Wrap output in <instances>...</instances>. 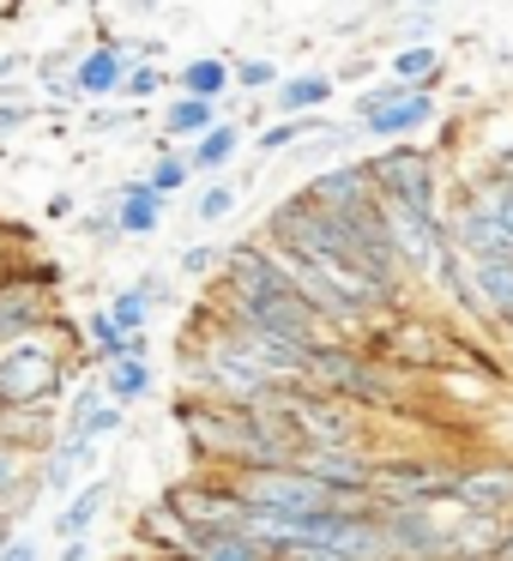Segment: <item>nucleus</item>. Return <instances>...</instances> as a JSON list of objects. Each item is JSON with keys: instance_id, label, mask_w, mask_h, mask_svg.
Wrapping results in <instances>:
<instances>
[{"instance_id": "f257e3e1", "label": "nucleus", "mask_w": 513, "mask_h": 561, "mask_svg": "<svg viewBox=\"0 0 513 561\" xmlns=\"http://www.w3.org/2000/svg\"><path fill=\"white\" fill-rule=\"evenodd\" d=\"M79 344H86V332H73L67 314H55L43 332H31L19 344H0V411H13V404H61L67 387L79 375H91Z\"/></svg>"}, {"instance_id": "f03ea898", "label": "nucleus", "mask_w": 513, "mask_h": 561, "mask_svg": "<svg viewBox=\"0 0 513 561\" xmlns=\"http://www.w3.org/2000/svg\"><path fill=\"white\" fill-rule=\"evenodd\" d=\"M368 175H375V199L380 206H411V211H447V158L423 139H392L380 151H363Z\"/></svg>"}, {"instance_id": "7ed1b4c3", "label": "nucleus", "mask_w": 513, "mask_h": 561, "mask_svg": "<svg viewBox=\"0 0 513 561\" xmlns=\"http://www.w3.org/2000/svg\"><path fill=\"white\" fill-rule=\"evenodd\" d=\"M272 411L296 428V440H303V447H368V428L380 423V416L363 411L356 399L303 387V380L272 392Z\"/></svg>"}, {"instance_id": "20e7f679", "label": "nucleus", "mask_w": 513, "mask_h": 561, "mask_svg": "<svg viewBox=\"0 0 513 561\" xmlns=\"http://www.w3.org/2000/svg\"><path fill=\"white\" fill-rule=\"evenodd\" d=\"M61 314V266L19 248L0 266V344H19Z\"/></svg>"}, {"instance_id": "39448f33", "label": "nucleus", "mask_w": 513, "mask_h": 561, "mask_svg": "<svg viewBox=\"0 0 513 561\" xmlns=\"http://www.w3.org/2000/svg\"><path fill=\"white\" fill-rule=\"evenodd\" d=\"M351 122L363 127L368 146L417 139V134H429V127L441 122V91H429V85H392V79H380V85H363L351 98Z\"/></svg>"}, {"instance_id": "423d86ee", "label": "nucleus", "mask_w": 513, "mask_h": 561, "mask_svg": "<svg viewBox=\"0 0 513 561\" xmlns=\"http://www.w3.org/2000/svg\"><path fill=\"white\" fill-rule=\"evenodd\" d=\"M163 501H170V507L187 519V531H200V537L242 531V519H248V501L236 495L230 471H212V465H194V477H187V483H175Z\"/></svg>"}, {"instance_id": "0eeeda50", "label": "nucleus", "mask_w": 513, "mask_h": 561, "mask_svg": "<svg viewBox=\"0 0 513 561\" xmlns=\"http://www.w3.org/2000/svg\"><path fill=\"white\" fill-rule=\"evenodd\" d=\"M459 459H441V453H375V489L368 495L380 507L392 501H447Z\"/></svg>"}, {"instance_id": "6e6552de", "label": "nucleus", "mask_w": 513, "mask_h": 561, "mask_svg": "<svg viewBox=\"0 0 513 561\" xmlns=\"http://www.w3.org/2000/svg\"><path fill=\"white\" fill-rule=\"evenodd\" d=\"M230 483L248 507H266V513H327V507H339V495H332L327 483H315L308 471H296V465L230 471Z\"/></svg>"}, {"instance_id": "1a4fd4ad", "label": "nucleus", "mask_w": 513, "mask_h": 561, "mask_svg": "<svg viewBox=\"0 0 513 561\" xmlns=\"http://www.w3.org/2000/svg\"><path fill=\"white\" fill-rule=\"evenodd\" d=\"M380 206V199H375ZM380 224H387V242L392 254H399L404 278L423 290V278L435 272L441 248H447V224H441V211H411V206H380Z\"/></svg>"}, {"instance_id": "9d476101", "label": "nucleus", "mask_w": 513, "mask_h": 561, "mask_svg": "<svg viewBox=\"0 0 513 561\" xmlns=\"http://www.w3.org/2000/svg\"><path fill=\"white\" fill-rule=\"evenodd\" d=\"M447 507L459 513H489L508 519L513 513V453H483V459H459V477L447 489Z\"/></svg>"}, {"instance_id": "9b49d317", "label": "nucleus", "mask_w": 513, "mask_h": 561, "mask_svg": "<svg viewBox=\"0 0 513 561\" xmlns=\"http://www.w3.org/2000/svg\"><path fill=\"white\" fill-rule=\"evenodd\" d=\"M296 471H308L315 483H327L339 501H375V453L368 447H303Z\"/></svg>"}, {"instance_id": "f8f14e48", "label": "nucleus", "mask_w": 513, "mask_h": 561, "mask_svg": "<svg viewBox=\"0 0 513 561\" xmlns=\"http://www.w3.org/2000/svg\"><path fill=\"white\" fill-rule=\"evenodd\" d=\"M91 465H98V440L79 435V428H61V435L49 440V453L37 459V483L49 501H67L79 483L91 477Z\"/></svg>"}, {"instance_id": "ddd939ff", "label": "nucleus", "mask_w": 513, "mask_h": 561, "mask_svg": "<svg viewBox=\"0 0 513 561\" xmlns=\"http://www.w3.org/2000/svg\"><path fill=\"white\" fill-rule=\"evenodd\" d=\"M303 194L315 199V206H327V211L375 206V175H368V158H339V163H327V170H315Z\"/></svg>"}, {"instance_id": "4468645a", "label": "nucleus", "mask_w": 513, "mask_h": 561, "mask_svg": "<svg viewBox=\"0 0 513 561\" xmlns=\"http://www.w3.org/2000/svg\"><path fill=\"white\" fill-rule=\"evenodd\" d=\"M115 489H122V477H115V471H91L86 483H79L73 495H67L61 507H55L49 537H55V543H67V537L98 531V525H103V513H110V501H115Z\"/></svg>"}, {"instance_id": "2eb2a0df", "label": "nucleus", "mask_w": 513, "mask_h": 561, "mask_svg": "<svg viewBox=\"0 0 513 561\" xmlns=\"http://www.w3.org/2000/svg\"><path fill=\"white\" fill-rule=\"evenodd\" d=\"M127 67H134V61H127L122 37L86 43V49L73 55V85H79V98H86V103H115V98H122Z\"/></svg>"}, {"instance_id": "dca6fc26", "label": "nucleus", "mask_w": 513, "mask_h": 561, "mask_svg": "<svg viewBox=\"0 0 513 561\" xmlns=\"http://www.w3.org/2000/svg\"><path fill=\"white\" fill-rule=\"evenodd\" d=\"M103 199L115 206V224H122V242H151V236L163 230V211H170V199H163L158 187L146 182V175H127V182L103 187Z\"/></svg>"}, {"instance_id": "f3484780", "label": "nucleus", "mask_w": 513, "mask_h": 561, "mask_svg": "<svg viewBox=\"0 0 513 561\" xmlns=\"http://www.w3.org/2000/svg\"><path fill=\"white\" fill-rule=\"evenodd\" d=\"M332 98H339V79L320 73V67H303V73H284L278 85H272L266 110L272 115H327Z\"/></svg>"}, {"instance_id": "a211bd4d", "label": "nucleus", "mask_w": 513, "mask_h": 561, "mask_svg": "<svg viewBox=\"0 0 513 561\" xmlns=\"http://www.w3.org/2000/svg\"><path fill=\"white\" fill-rule=\"evenodd\" d=\"M55 435H61V404H13V411H0V440L31 453V459H43Z\"/></svg>"}, {"instance_id": "6ab92c4d", "label": "nucleus", "mask_w": 513, "mask_h": 561, "mask_svg": "<svg viewBox=\"0 0 513 561\" xmlns=\"http://www.w3.org/2000/svg\"><path fill=\"white\" fill-rule=\"evenodd\" d=\"M187 170H194V182H212V175H230V163L242 158V122H212L200 139H187Z\"/></svg>"}, {"instance_id": "aec40b11", "label": "nucleus", "mask_w": 513, "mask_h": 561, "mask_svg": "<svg viewBox=\"0 0 513 561\" xmlns=\"http://www.w3.org/2000/svg\"><path fill=\"white\" fill-rule=\"evenodd\" d=\"M212 122H224V103H212V98H187V91H170V98L158 103V134L170 139V146H187V139H200Z\"/></svg>"}, {"instance_id": "412c9836", "label": "nucleus", "mask_w": 513, "mask_h": 561, "mask_svg": "<svg viewBox=\"0 0 513 561\" xmlns=\"http://www.w3.org/2000/svg\"><path fill=\"white\" fill-rule=\"evenodd\" d=\"M387 79L392 85H447V49L441 43H392L387 49Z\"/></svg>"}, {"instance_id": "4be33fe9", "label": "nucleus", "mask_w": 513, "mask_h": 561, "mask_svg": "<svg viewBox=\"0 0 513 561\" xmlns=\"http://www.w3.org/2000/svg\"><path fill=\"white\" fill-rule=\"evenodd\" d=\"M320 134H332V122L327 115H278V122H266L254 134V158H284V151H303L308 139H320Z\"/></svg>"}, {"instance_id": "5701e85b", "label": "nucleus", "mask_w": 513, "mask_h": 561, "mask_svg": "<svg viewBox=\"0 0 513 561\" xmlns=\"http://www.w3.org/2000/svg\"><path fill=\"white\" fill-rule=\"evenodd\" d=\"M103 392H110L122 411H139V404H151V392H158V375H151V356H122V363H103Z\"/></svg>"}, {"instance_id": "b1692460", "label": "nucleus", "mask_w": 513, "mask_h": 561, "mask_svg": "<svg viewBox=\"0 0 513 561\" xmlns=\"http://www.w3.org/2000/svg\"><path fill=\"white\" fill-rule=\"evenodd\" d=\"M175 91H187V98H212V103L236 98L230 55H187V61L175 67Z\"/></svg>"}, {"instance_id": "393cba45", "label": "nucleus", "mask_w": 513, "mask_h": 561, "mask_svg": "<svg viewBox=\"0 0 513 561\" xmlns=\"http://www.w3.org/2000/svg\"><path fill=\"white\" fill-rule=\"evenodd\" d=\"M187 194H194V199H187V211H194L200 230H218V224H230L236 211H242V199H248L242 187L230 182V175H212V182L187 187Z\"/></svg>"}, {"instance_id": "a878e982", "label": "nucleus", "mask_w": 513, "mask_h": 561, "mask_svg": "<svg viewBox=\"0 0 513 561\" xmlns=\"http://www.w3.org/2000/svg\"><path fill=\"white\" fill-rule=\"evenodd\" d=\"M453 187H465V194H471V206L513 242V182H489V175H453Z\"/></svg>"}, {"instance_id": "bb28decb", "label": "nucleus", "mask_w": 513, "mask_h": 561, "mask_svg": "<svg viewBox=\"0 0 513 561\" xmlns=\"http://www.w3.org/2000/svg\"><path fill=\"white\" fill-rule=\"evenodd\" d=\"M146 182L158 187L163 199H182L187 187H194V170H187V151H175L170 139H158V146H151V163H146Z\"/></svg>"}, {"instance_id": "cd10ccee", "label": "nucleus", "mask_w": 513, "mask_h": 561, "mask_svg": "<svg viewBox=\"0 0 513 561\" xmlns=\"http://www.w3.org/2000/svg\"><path fill=\"white\" fill-rule=\"evenodd\" d=\"M194 561H272V549L254 543L248 531H212V537L194 531Z\"/></svg>"}, {"instance_id": "c85d7f7f", "label": "nucleus", "mask_w": 513, "mask_h": 561, "mask_svg": "<svg viewBox=\"0 0 513 561\" xmlns=\"http://www.w3.org/2000/svg\"><path fill=\"white\" fill-rule=\"evenodd\" d=\"M170 91H175V73H163L158 61H134L122 79V103H139V110H158Z\"/></svg>"}, {"instance_id": "c756f323", "label": "nucleus", "mask_w": 513, "mask_h": 561, "mask_svg": "<svg viewBox=\"0 0 513 561\" xmlns=\"http://www.w3.org/2000/svg\"><path fill=\"white\" fill-rule=\"evenodd\" d=\"M224 248L230 242H212V236H187L182 248H175V278H194V284H212L218 278V266H224Z\"/></svg>"}, {"instance_id": "7c9ffc66", "label": "nucleus", "mask_w": 513, "mask_h": 561, "mask_svg": "<svg viewBox=\"0 0 513 561\" xmlns=\"http://www.w3.org/2000/svg\"><path fill=\"white\" fill-rule=\"evenodd\" d=\"M139 122H146L139 103H86V134L91 139H122V134H134Z\"/></svg>"}, {"instance_id": "2f4dec72", "label": "nucleus", "mask_w": 513, "mask_h": 561, "mask_svg": "<svg viewBox=\"0 0 513 561\" xmlns=\"http://www.w3.org/2000/svg\"><path fill=\"white\" fill-rule=\"evenodd\" d=\"M278 61L272 55H230V85L248 91V98H272V85H278Z\"/></svg>"}, {"instance_id": "473e14b6", "label": "nucleus", "mask_w": 513, "mask_h": 561, "mask_svg": "<svg viewBox=\"0 0 513 561\" xmlns=\"http://www.w3.org/2000/svg\"><path fill=\"white\" fill-rule=\"evenodd\" d=\"M43 122V110H37V98H31L25 85H0V139H19L25 127H37Z\"/></svg>"}, {"instance_id": "72a5a7b5", "label": "nucleus", "mask_w": 513, "mask_h": 561, "mask_svg": "<svg viewBox=\"0 0 513 561\" xmlns=\"http://www.w3.org/2000/svg\"><path fill=\"white\" fill-rule=\"evenodd\" d=\"M122 428H127V411H122V404H115V399H103L98 411H91L86 423H79V435H91V440H98V447H103V440H115V435H122Z\"/></svg>"}, {"instance_id": "f704fd0d", "label": "nucleus", "mask_w": 513, "mask_h": 561, "mask_svg": "<svg viewBox=\"0 0 513 561\" xmlns=\"http://www.w3.org/2000/svg\"><path fill=\"white\" fill-rule=\"evenodd\" d=\"M73 55L79 49H31V79L49 85V79H73Z\"/></svg>"}, {"instance_id": "c9c22d12", "label": "nucleus", "mask_w": 513, "mask_h": 561, "mask_svg": "<svg viewBox=\"0 0 513 561\" xmlns=\"http://www.w3.org/2000/svg\"><path fill=\"white\" fill-rule=\"evenodd\" d=\"M37 218L43 224H73L79 218V194H73V187H49L43 206H37Z\"/></svg>"}, {"instance_id": "e433bc0d", "label": "nucleus", "mask_w": 513, "mask_h": 561, "mask_svg": "<svg viewBox=\"0 0 513 561\" xmlns=\"http://www.w3.org/2000/svg\"><path fill=\"white\" fill-rule=\"evenodd\" d=\"M399 43H441V25H435V13H404V25H399Z\"/></svg>"}, {"instance_id": "4c0bfd02", "label": "nucleus", "mask_w": 513, "mask_h": 561, "mask_svg": "<svg viewBox=\"0 0 513 561\" xmlns=\"http://www.w3.org/2000/svg\"><path fill=\"white\" fill-rule=\"evenodd\" d=\"M0 561H43V537L13 531V537H7V549H0Z\"/></svg>"}, {"instance_id": "58836bf2", "label": "nucleus", "mask_w": 513, "mask_h": 561, "mask_svg": "<svg viewBox=\"0 0 513 561\" xmlns=\"http://www.w3.org/2000/svg\"><path fill=\"white\" fill-rule=\"evenodd\" d=\"M25 73H31V49H0V85H13Z\"/></svg>"}, {"instance_id": "ea45409f", "label": "nucleus", "mask_w": 513, "mask_h": 561, "mask_svg": "<svg viewBox=\"0 0 513 561\" xmlns=\"http://www.w3.org/2000/svg\"><path fill=\"white\" fill-rule=\"evenodd\" d=\"M91 537H98V531L67 537V543H61V556H55V561H98V543H91Z\"/></svg>"}, {"instance_id": "a19ab883", "label": "nucleus", "mask_w": 513, "mask_h": 561, "mask_svg": "<svg viewBox=\"0 0 513 561\" xmlns=\"http://www.w3.org/2000/svg\"><path fill=\"white\" fill-rule=\"evenodd\" d=\"M368 73H375V61H368V55H356V61H351V67H339L332 79H339V85H356V79H368Z\"/></svg>"}, {"instance_id": "79ce46f5", "label": "nucleus", "mask_w": 513, "mask_h": 561, "mask_svg": "<svg viewBox=\"0 0 513 561\" xmlns=\"http://www.w3.org/2000/svg\"><path fill=\"white\" fill-rule=\"evenodd\" d=\"M122 13L127 19H151V13H163V0H122Z\"/></svg>"}, {"instance_id": "37998d69", "label": "nucleus", "mask_w": 513, "mask_h": 561, "mask_svg": "<svg viewBox=\"0 0 513 561\" xmlns=\"http://www.w3.org/2000/svg\"><path fill=\"white\" fill-rule=\"evenodd\" d=\"M495 561H513V513L501 519V543H495Z\"/></svg>"}, {"instance_id": "c03bdc74", "label": "nucleus", "mask_w": 513, "mask_h": 561, "mask_svg": "<svg viewBox=\"0 0 513 561\" xmlns=\"http://www.w3.org/2000/svg\"><path fill=\"white\" fill-rule=\"evenodd\" d=\"M404 13H441V7H447V0H399Z\"/></svg>"}, {"instance_id": "a18cd8bd", "label": "nucleus", "mask_w": 513, "mask_h": 561, "mask_svg": "<svg viewBox=\"0 0 513 561\" xmlns=\"http://www.w3.org/2000/svg\"><path fill=\"white\" fill-rule=\"evenodd\" d=\"M13 531H19V525L7 519V513H0V549H7V537H13Z\"/></svg>"}]
</instances>
